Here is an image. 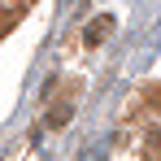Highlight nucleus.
<instances>
[{
    "label": "nucleus",
    "mask_w": 161,
    "mask_h": 161,
    "mask_svg": "<svg viewBox=\"0 0 161 161\" xmlns=\"http://www.w3.org/2000/svg\"><path fill=\"white\" fill-rule=\"evenodd\" d=\"M109 31H113V18H96V22L87 26V44H100Z\"/></svg>",
    "instance_id": "nucleus-1"
},
{
    "label": "nucleus",
    "mask_w": 161,
    "mask_h": 161,
    "mask_svg": "<svg viewBox=\"0 0 161 161\" xmlns=\"http://www.w3.org/2000/svg\"><path fill=\"white\" fill-rule=\"evenodd\" d=\"M65 118H70V109H53V113H48V126H61Z\"/></svg>",
    "instance_id": "nucleus-2"
}]
</instances>
